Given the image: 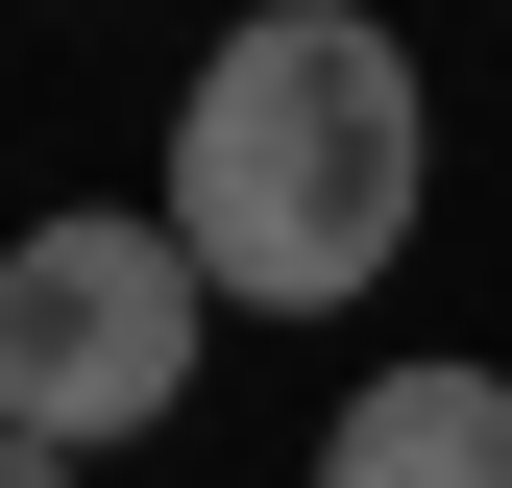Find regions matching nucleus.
Wrapping results in <instances>:
<instances>
[{"instance_id":"1","label":"nucleus","mask_w":512,"mask_h":488,"mask_svg":"<svg viewBox=\"0 0 512 488\" xmlns=\"http://www.w3.org/2000/svg\"><path fill=\"white\" fill-rule=\"evenodd\" d=\"M415 196H439L415 49H391V25H342V0H269V25L171 98V196H147V220L196 244L220 318H342V293H391Z\"/></svg>"},{"instance_id":"2","label":"nucleus","mask_w":512,"mask_h":488,"mask_svg":"<svg viewBox=\"0 0 512 488\" xmlns=\"http://www.w3.org/2000/svg\"><path fill=\"white\" fill-rule=\"evenodd\" d=\"M196 244L171 220H25L0 244V440H49V464H98V440H147L171 391H196Z\"/></svg>"},{"instance_id":"3","label":"nucleus","mask_w":512,"mask_h":488,"mask_svg":"<svg viewBox=\"0 0 512 488\" xmlns=\"http://www.w3.org/2000/svg\"><path fill=\"white\" fill-rule=\"evenodd\" d=\"M317 488H512V366H366L342 415H317Z\"/></svg>"},{"instance_id":"4","label":"nucleus","mask_w":512,"mask_h":488,"mask_svg":"<svg viewBox=\"0 0 512 488\" xmlns=\"http://www.w3.org/2000/svg\"><path fill=\"white\" fill-rule=\"evenodd\" d=\"M0 488H74V464H49V440H0Z\"/></svg>"}]
</instances>
